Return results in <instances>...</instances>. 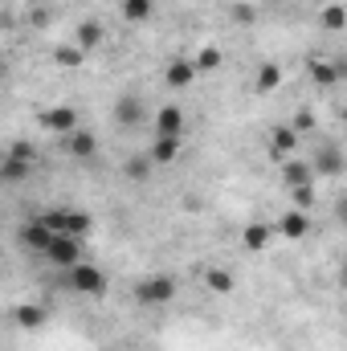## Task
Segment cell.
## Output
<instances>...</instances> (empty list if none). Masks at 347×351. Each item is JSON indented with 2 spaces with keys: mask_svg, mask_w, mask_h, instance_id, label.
I'll use <instances>...</instances> for the list:
<instances>
[{
  "mask_svg": "<svg viewBox=\"0 0 347 351\" xmlns=\"http://www.w3.org/2000/svg\"><path fill=\"white\" fill-rule=\"evenodd\" d=\"M45 221H49V229H53V233L78 237V241H86L90 233H94V221H90L82 208H53V213H45Z\"/></svg>",
  "mask_w": 347,
  "mask_h": 351,
  "instance_id": "1",
  "label": "cell"
},
{
  "mask_svg": "<svg viewBox=\"0 0 347 351\" xmlns=\"http://www.w3.org/2000/svg\"><path fill=\"white\" fill-rule=\"evenodd\" d=\"M66 282H70L74 294H86V298H102L106 294V274L90 262H78L74 269H66Z\"/></svg>",
  "mask_w": 347,
  "mask_h": 351,
  "instance_id": "2",
  "label": "cell"
},
{
  "mask_svg": "<svg viewBox=\"0 0 347 351\" xmlns=\"http://www.w3.org/2000/svg\"><path fill=\"white\" fill-rule=\"evenodd\" d=\"M172 298H176V278H168V274H152V278H143L135 286V302L139 306H164Z\"/></svg>",
  "mask_w": 347,
  "mask_h": 351,
  "instance_id": "3",
  "label": "cell"
},
{
  "mask_svg": "<svg viewBox=\"0 0 347 351\" xmlns=\"http://www.w3.org/2000/svg\"><path fill=\"white\" fill-rule=\"evenodd\" d=\"M45 258L58 265V269H74V265L82 262V241H78V237H66V233H58Z\"/></svg>",
  "mask_w": 347,
  "mask_h": 351,
  "instance_id": "4",
  "label": "cell"
},
{
  "mask_svg": "<svg viewBox=\"0 0 347 351\" xmlns=\"http://www.w3.org/2000/svg\"><path fill=\"white\" fill-rule=\"evenodd\" d=\"M53 229H49V221L45 217H37V221H29L25 229H21V245L25 250H33V254H49V245H53Z\"/></svg>",
  "mask_w": 347,
  "mask_h": 351,
  "instance_id": "5",
  "label": "cell"
},
{
  "mask_svg": "<svg viewBox=\"0 0 347 351\" xmlns=\"http://www.w3.org/2000/svg\"><path fill=\"white\" fill-rule=\"evenodd\" d=\"M311 168H315V176H344V168H347L344 147H339V143H323V147L315 152Z\"/></svg>",
  "mask_w": 347,
  "mask_h": 351,
  "instance_id": "6",
  "label": "cell"
},
{
  "mask_svg": "<svg viewBox=\"0 0 347 351\" xmlns=\"http://www.w3.org/2000/svg\"><path fill=\"white\" fill-rule=\"evenodd\" d=\"M41 123H45V131H53V135H70V131H78V110L74 106H49L45 114H41Z\"/></svg>",
  "mask_w": 347,
  "mask_h": 351,
  "instance_id": "7",
  "label": "cell"
},
{
  "mask_svg": "<svg viewBox=\"0 0 347 351\" xmlns=\"http://www.w3.org/2000/svg\"><path fill=\"white\" fill-rule=\"evenodd\" d=\"M270 152H274L282 164L294 160V152H298V131H294V123H282V127L270 131Z\"/></svg>",
  "mask_w": 347,
  "mask_h": 351,
  "instance_id": "8",
  "label": "cell"
},
{
  "mask_svg": "<svg viewBox=\"0 0 347 351\" xmlns=\"http://www.w3.org/2000/svg\"><path fill=\"white\" fill-rule=\"evenodd\" d=\"M278 233H282L286 241H302V237L311 233V217H307V208H286L282 221H278Z\"/></svg>",
  "mask_w": 347,
  "mask_h": 351,
  "instance_id": "9",
  "label": "cell"
},
{
  "mask_svg": "<svg viewBox=\"0 0 347 351\" xmlns=\"http://www.w3.org/2000/svg\"><path fill=\"white\" fill-rule=\"evenodd\" d=\"M274 225H265V221H250L246 229H241V245L250 250V254H261V250H270L274 245Z\"/></svg>",
  "mask_w": 347,
  "mask_h": 351,
  "instance_id": "10",
  "label": "cell"
},
{
  "mask_svg": "<svg viewBox=\"0 0 347 351\" xmlns=\"http://www.w3.org/2000/svg\"><path fill=\"white\" fill-rule=\"evenodd\" d=\"M200 78V70H196V62H188V58H176V62H168L164 66V82L172 90H184V86H192Z\"/></svg>",
  "mask_w": 347,
  "mask_h": 351,
  "instance_id": "11",
  "label": "cell"
},
{
  "mask_svg": "<svg viewBox=\"0 0 347 351\" xmlns=\"http://www.w3.org/2000/svg\"><path fill=\"white\" fill-rule=\"evenodd\" d=\"M66 152H70L74 160H90V156L98 152V139H94V131H86V127L70 131V135H66Z\"/></svg>",
  "mask_w": 347,
  "mask_h": 351,
  "instance_id": "12",
  "label": "cell"
},
{
  "mask_svg": "<svg viewBox=\"0 0 347 351\" xmlns=\"http://www.w3.org/2000/svg\"><path fill=\"white\" fill-rule=\"evenodd\" d=\"M282 184L286 188H307V184H315V168L307 160H286L282 164Z\"/></svg>",
  "mask_w": 347,
  "mask_h": 351,
  "instance_id": "13",
  "label": "cell"
},
{
  "mask_svg": "<svg viewBox=\"0 0 347 351\" xmlns=\"http://www.w3.org/2000/svg\"><path fill=\"white\" fill-rule=\"evenodd\" d=\"M102 37H106L102 21H94V16H90V21H82V25H78V33H74V45H78V49H86V53H94V49L102 45Z\"/></svg>",
  "mask_w": 347,
  "mask_h": 351,
  "instance_id": "14",
  "label": "cell"
},
{
  "mask_svg": "<svg viewBox=\"0 0 347 351\" xmlns=\"http://www.w3.org/2000/svg\"><path fill=\"white\" fill-rule=\"evenodd\" d=\"M156 135H184V110L180 106L156 110Z\"/></svg>",
  "mask_w": 347,
  "mask_h": 351,
  "instance_id": "15",
  "label": "cell"
},
{
  "mask_svg": "<svg viewBox=\"0 0 347 351\" xmlns=\"http://www.w3.org/2000/svg\"><path fill=\"white\" fill-rule=\"evenodd\" d=\"M156 164H172L176 156H180V135H156V143H152V152H147Z\"/></svg>",
  "mask_w": 347,
  "mask_h": 351,
  "instance_id": "16",
  "label": "cell"
},
{
  "mask_svg": "<svg viewBox=\"0 0 347 351\" xmlns=\"http://www.w3.org/2000/svg\"><path fill=\"white\" fill-rule=\"evenodd\" d=\"M119 12H123V21H131V25H143V21H152L156 0H123Z\"/></svg>",
  "mask_w": 347,
  "mask_h": 351,
  "instance_id": "17",
  "label": "cell"
},
{
  "mask_svg": "<svg viewBox=\"0 0 347 351\" xmlns=\"http://www.w3.org/2000/svg\"><path fill=\"white\" fill-rule=\"evenodd\" d=\"M0 176H4V184H21V180H29V176H33V160H16V156H4V164H0Z\"/></svg>",
  "mask_w": 347,
  "mask_h": 351,
  "instance_id": "18",
  "label": "cell"
},
{
  "mask_svg": "<svg viewBox=\"0 0 347 351\" xmlns=\"http://www.w3.org/2000/svg\"><path fill=\"white\" fill-rule=\"evenodd\" d=\"M311 82L315 86H335V78H339V66L335 62H323V58H311Z\"/></svg>",
  "mask_w": 347,
  "mask_h": 351,
  "instance_id": "19",
  "label": "cell"
},
{
  "mask_svg": "<svg viewBox=\"0 0 347 351\" xmlns=\"http://www.w3.org/2000/svg\"><path fill=\"white\" fill-rule=\"evenodd\" d=\"M115 119H119L123 127H135V123L143 119V102H139V98H131V94H127V98H119V102H115Z\"/></svg>",
  "mask_w": 347,
  "mask_h": 351,
  "instance_id": "20",
  "label": "cell"
},
{
  "mask_svg": "<svg viewBox=\"0 0 347 351\" xmlns=\"http://www.w3.org/2000/svg\"><path fill=\"white\" fill-rule=\"evenodd\" d=\"M278 86H282V70L274 62H261L258 74H254V90L258 94H270V90H278Z\"/></svg>",
  "mask_w": 347,
  "mask_h": 351,
  "instance_id": "21",
  "label": "cell"
},
{
  "mask_svg": "<svg viewBox=\"0 0 347 351\" xmlns=\"http://www.w3.org/2000/svg\"><path fill=\"white\" fill-rule=\"evenodd\" d=\"M204 286L213 290V294H233V274L229 269H221V265H213V269H204Z\"/></svg>",
  "mask_w": 347,
  "mask_h": 351,
  "instance_id": "22",
  "label": "cell"
},
{
  "mask_svg": "<svg viewBox=\"0 0 347 351\" xmlns=\"http://www.w3.org/2000/svg\"><path fill=\"white\" fill-rule=\"evenodd\" d=\"M152 164H156L152 156H131V160L123 164V176L135 180V184H147V180H152Z\"/></svg>",
  "mask_w": 347,
  "mask_h": 351,
  "instance_id": "23",
  "label": "cell"
},
{
  "mask_svg": "<svg viewBox=\"0 0 347 351\" xmlns=\"http://www.w3.org/2000/svg\"><path fill=\"white\" fill-rule=\"evenodd\" d=\"M319 25H323L327 33H344L347 29V8L344 4H327V8L319 12Z\"/></svg>",
  "mask_w": 347,
  "mask_h": 351,
  "instance_id": "24",
  "label": "cell"
},
{
  "mask_svg": "<svg viewBox=\"0 0 347 351\" xmlns=\"http://www.w3.org/2000/svg\"><path fill=\"white\" fill-rule=\"evenodd\" d=\"M53 62L66 66V70H74V66L86 62V49H78V45H58V49H53Z\"/></svg>",
  "mask_w": 347,
  "mask_h": 351,
  "instance_id": "25",
  "label": "cell"
},
{
  "mask_svg": "<svg viewBox=\"0 0 347 351\" xmlns=\"http://www.w3.org/2000/svg\"><path fill=\"white\" fill-rule=\"evenodd\" d=\"M41 323H45V306H16V327L37 331Z\"/></svg>",
  "mask_w": 347,
  "mask_h": 351,
  "instance_id": "26",
  "label": "cell"
},
{
  "mask_svg": "<svg viewBox=\"0 0 347 351\" xmlns=\"http://www.w3.org/2000/svg\"><path fill=\"white\" fill-rule=\"evenodd\" d=\"M192 62H196V70H200V74H213V70H217L225 58H221V49H217V45H204V49H200Z\"/></svg>",
  "mask_w": 347,
  "mask_h": 351,
  "instance_id": "27",
  "label": "cell"
},
{
  "mask_svg": "<svg viewBox=\"0 0 347 351\" xmlns=\"http://www.w3.org/2000/svg\"><path fill=\"white\" fill-rule=\"evenodd\" d=\"M8 156H16V160H37V147H33L29 139H16V143L8 147Z\"/></svg>",
  "mask_w": 347,
  "mask_h": 351,
  "instance_id": "28",
  "label": "cell"
},
{
  "mask_svg": "<svg viewBox=\"0 0 347 351\" xmlns=\"http://www.w3.org/2000/svg\"><path fill=\"white\" fill-rule=\"evenodd\" d=\"M290 196H294V208H311L315 204V188L307 184V188H290Z\"/></svg>",
  "mask_w": 347,
  "mask_h": 351,
  "instance_id": "29",
  "label": "cell"
},
{
  "mask_svg": "<svg viewBox=\"0 0 347 351\" xmlns=\"http://www.w3.org/2000/svg\"><path fill=\"white\" fill-rule=\"evenodd\" d=\"M294 131H298V135H302V131H315V114H311V110H298V114H294Z\"/></svg>",
  "mask_w": 347,
  "mask_h": 351,
  "instance_id": "30",
  "label": "cell"
},
{
  "mask_svg": "<svg viewBox=\"0 0 347 351\" xmlns=\"http://www.w3.org/2000/svg\"><path fill=\"white\" fill-rule=\"evenodd\" d=\"M335 217H339V225H347V196L335 200Z\"/></svg>",
  "mask_w": 347,
  "mask_h": 351,
  "instance_id": "31",
  "label": "cell"
},
{
  "mask_svg": "<svg viewBox=\"0 0 347 351\" xmlns=\"http://www.w3.org/2000/svg\"><path fill=\"white\" fill-rule=\"evenodd\" d=\"M339 286H347V258H344V265H339Z\"/></svg>",
  "mask_w": 347,
  "mask_h": 351,
  "instance_id": "32",
  "label": "cell"
},
{
  "mask_svg": "<svg viewBox=\"0 0 347 351\" xmlns=\"http://www.w3.org/2000/svg\"><path fill=\"white\" fill-rule=\"evenodd\" d=\"M344 119H347V102H344Z\"/></svg>",
  "mask_w": 347,
  "mask_h": 351,
  "instance_id": "33",
  "label": "cell"
}]
</instances>
